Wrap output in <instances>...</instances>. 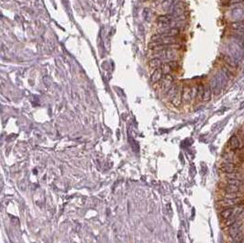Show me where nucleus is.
<instances>
[{"instance_id": "f257e3e1", "label": "nucleus", "mask_w": 244, "mask_h": 243, "mask_svg": "<svg viewBox=\"0 0 244 243\" xmlns=\"http://www.w3.org/2000/svg\"><path fill=\"white\" fill-rule=\"evenodd\" d=\"M230 150H240L244 148V131L239 130L237 134L232 135L229 140Z\"/></svg>"}, {"instance_id": "f03ea898", "label": "nucleus", "mask_w": 244, "mask_h": 243, "mask_svg": "<svg viewBox=\"0 0 244 243\" xmlns=\"http://www.w3.org/2000/svg\"><path fill=\"white\" fill-rule=\"evenodd\" d=\"M218 207H220L221 209L230 207H235V206H243L244 205V198L242 197H237V198H222L220 200H218L217 202Z\"/></svg>"}, {"instance_id": "7ed1b4c3", "label": "nucleus", "mask_w": 244, "mask_h": 243, "mask_svg": "<svg viewBox=\"0 0 244 243\" xmlns=\"http://www.w3.org/2000/svg\"><path fill=\"white\" fill-rule=\"evenodd\" d=\"M219 171L223 173H230V172H243V169L241 165H237L231 163L222 162L219 165Z\"/></svg>"}, {"instance_id": "20e7f679", "label": "nucleus", "mask_w": 244, "mask_h": 243, "mask_svg": "<svg viewBox=\"0 0 244 243\" xmlns=\"http://www.w3.org/2000/svg\"><path fill=\"white\" fill-rule=\"evenodd\" d=\"M244 213V207L243 206H235V207H230V208H225L222 209L220 212V217L224 220L229 218L234 215H240Z\"/></svg>"}, {"instance_id": "39448f33", "label": "nucleus", "mask_w": 244, "mask_h": 243, "mask_svg": "<svg viewBox=\"0 0 244 243\" xmlns=\"http://www.w3.org/2000/svg\"><path fill=\"white\" fill-rule=\"evenodd\" d=\"M243 228H244V219L243 218H240L239 220H238L237 222H235L234 224L230 226V227L228 228V234L230 237V238H233L234 236H236L240 231L244 230Z\"/></svg>"}, {"instance_id": "423d86ee", "label": "nucleus", "mask_w": 244, "mask_h": 243, "mask_svg": "<svg viewBox=\"0 0 244 243\" xmlns=\"http://www.w3.org/2000/svg\"><path fill=\"white\" fill-rule=\"evenodd\" d=\"M219 188L223 191V192H227V193H243V188L236 186V185H232V184H221L219 185Z\"/></svg>"}, {"instance_id": "0eeeda50", "label": "nucleus", "mask_w": 244, "mask_h": 243, "mask_svg": "<svg viewBox=\"0 0 244 243\" xmlns=\"http://www.w3.org/2000/svg\"><path fill=\"white\" fill-rule=\"evenodd\" d=\"M172 19V15H162L159 16L158 18L156 19V23L159 25V28H164L167 29L169 28V24Z\"/></svg>"}, {"instance_id": "6e6552de", "label": "nucleus", "mask_w": 244, "mask_h": 243, "mask_svg": "<svg viewBox=\"0 0 244 243\" xmlns=\"http://www.w3.org/2000/svg\"><path fill=\"white\" fill-rule=\"evenodd\" d=\"M230 20L233 22V21H239L243 19L244 17V10L243 8H234L230 11Z\"/></svg>"}, {"instance_id": "1a4fd4ad", "label": "nucleus", "mask_w": 244, "mask_h": 243, "mask_svg": "<svg viewBox=\"0 0 244 243\" xmlns=\"http://www.w3.org/2000/svg\"><path fill=\"white\" fill-rule=\"evenodd\" d=\"M173 83V77L171 74H166L161 81V87L163 90H168Z\"/></svg>"}, {"instance_id": "9d476101", "label": "nucleus", "mask_w": 244, "mask_h": 243, "mask_svg": "<svg viewBox=\"0 0 244 243\" xmlns=\"http://www.w3.org/2000/svg\"><path fill=\"white\" fill-rule=\"evenodd\" d=\"M182 99H183V87L179 86V89L176 93V95L173 96V98L171 100L172 101V104L174 106V107H180L181 104H182Z\"/></svg>"}, {"instance_id": "9b49d317", "label": "nucleus", "mask_w": 244, "mask_h": 243, "mask_svg": "<svg viewBox=\"0 0 244 243\" xmlns=\"http://www.w3.org/2000/svg\"><path fill=\"white\" fill-rule=\"evenodd\" d=\"M163 70H162V68H158V69H156V70L153 71L151 76V83L153 84H156V83H159L162 81V79L163 78Z\"/></svg>"}, {"instance_id": "f8f14e48", "label": "nucleus", "mask_w": 244, "mask_h": 243, "mask_svg": "<svg viewBox=\"0 0 244 243\" xmlns=\"http://www.w3.org/2000/svg\"><path fill=\"white\" fill-rule=\"evenodd\" d=\"M192 98H193V94H192V87L190 86H185L183 89V100L185 103H189Z\"/></svg>"}, {"instance_id": "ddd939ff", "label": "nucleus", "mask_w": 244, "mask_h": 243, "mask_svg": "<svg viewBox=\"0 0 244 243\" xmlns=\"http://www.w3.org/2000/svg\"><path fill=\"white\" fill-rule=\"evenodd\" d=\"M225 179H236L244 181V172H230V173H224Z\"/></svg>"}, {"instance_id": "4468645a", "label": "nucleus", "mask_w": 244, "mask_h": 243, "mask_svg": "<svg viewBox=\"0 0 244 243\" xmlns=\"http://www.w3.org/2000/svg\"><path fill=\"white\" fill-rule=\"evenodd\" d=\"M240 218H243V213L240 214V215H234L229 218H227L224 220V225H225V227L227 228H229L230 226H231L232 224H234L235 222H237L238 220H239Z\"/></svg>"}, {"instance_id": "2eb2a0df", "label": "nucleus", "mask_w": 244, "mask_h": 243, "mask_svg": "<svg viewBox=\"0 0 244 243\" xmlns=\"http://www.w3.org/2000/svg\"><path fill=\"white\" fill-rule=\"evenodd\" d=\"M162 65H163V62H162V60L160 58H152L149 62L150 68L151 69H154V70H156V69L162 67Z\"/></svg>"}, {"instance_id": "dca6fc26", "label": "nucleus", "mask_w": 244, "mask_h": 243, "mask_svg": "<svg viewBox=\"0 0 244 243\" xmlns=\"http://www.w3.org/2000/svg\"><path fill=\"white\" fill-rule=\"evenodd\" d=\"M179 34H180V29L178 28H170L165 33L162 34V35L165 37H176Z\"/></svg>"}, {"instance_id": "f3484780", "label": "nucleus", "mask_w": 244, "mask_h": 243, "mask_svg": "<svg viewBox=\"0 0 244 243\" xmlns=\"http://www.w3.org/2000/svg\"><path fill=\"white\" fill-rule=\"evenodd\" d=\"M211 97H212L211 86H210V85H206V86H205L204 96H203V101H204V102H208V101H210Z\"/></svg>"}, {"instance_id": "a211bd4d", "label": "nucleus", "mask_w": 244, "mask_h": 243, "mask_svg": "<svg viewBox=\"0 0 244 243\" xmlns=\"http://www.w3.org/2000/svg\"><path fill=\"white\" fill-rule=\"evenodd\" d=\"M184 10H185V8H184L183 4L176 5L175 7H174V8H173L172 17H179V16H182L183 13H184Z\"/></svg>"}, {"instance_id": "6ab92c4d", "label": "nucleus", "mask_w": 244, "mask_h": 243, "mask_svg": "<svg viewBox=\"0 0 244 243\" xmlns=\"http://www.w3.org/2000/svg\"><path fill=\"white\" fill-rule=\"evenodd\" d=\"M230 29L237 31L244 30V22L241 21H233L230 23Z\"/></svg>"}, {"instance_id": "aec40b11", "label": "nucleus", "mask_w": 244, "mask_h": 243, "mask_svg": "<svg viewBox=\"0 0 244 243\" xmlns=\"http://www.w3.org/2000/svg\"><path fill=\"white\" fill-rule=\"evenodd\" d=\"M224 183L229 184H232V185H236L241 188H244V181H240V180H236V179H225Z\"/></svg>"}, {"instance_id": "412c9836", "label": "nucleus", "mask_w": 244, "mask_h": 243, "mask_svg": "<svg viewBox=\"0 0 244 243\" xmlns=\"http://www.w3.org/2000/svg\"><path fill=\"white\" fill-rule=\"evenodd\" d=\"M220 195H221V197H222V198H237V197H242V196H244V194H243V193H236V194H233V193L223 192V193H221Z\"/></svg>"}, {"instance_id": "4be33fe9", "label": "nucleus", "mask_w": 244, "mask_h": 243, "mask_svg": "<svg viewBox=\"0 0 244 243\" xmlns=\"http://www.w3.org/2000/svg\"><path fill=\"white\" fill-rule=\"evenodd\" d=\"M160 7L164 11L169 10L172 7V0H163Z\"/></svg>"}, {"instance_id": "5701e85b", "label": "nucleus", "mask_w": 244, "mask_h": 243, "mask_svg": "<svg viewBox=\"0 0 244 243\" xmlns=\"http://www.w3.org/2000/svg\"><path fill=\"white\" fill-rule=\"evenodd\" d=\"M204 92H205V85L202 84H199L197 86V98L200 101H203V96H204Z\"/></svg>"}, {"instance_id": "b1692460", "label": "nucleus", "mask_w": 244, "mask_h": 243, "mask_svg": "<svg viewBox=\"0 0 244 243\" xmlns=\"http://www.w3.org/2000/svg\"><path fill=\"white\" fill-rule=\"evenodd\" d=\"M162 70H163V74L164 75H166V74H171V72L172 71V67L170 66V64L169 63H163V65H162Z\"/></svg>"}, {"instance_id": "393cba45", "label": "nucleus", "mask_w": 244, "mask_h": 243, "mask_svg": "<svg viewBox=\"0 0 244 243\" xmlns=\"http://www.w3.org/2000/svg\"><path fill=\"white\" fill-rule=\"evenodd\" d=\"M224 60L226 61V64L228 65V66H230V67H231V68H234V67H236V62H235V61L233 60V58H231V57H230V56H224Z\"/></svg>"}, {"instance_id": "a878e982", "label": "nucleus", "mask_w": 244, "mask_h": 243, "mask_svg": "<svg viewBox=\"0 0 244 243\" xmlns=\"http://www.w3.org/2000/svg\"><path fill=\"white\" fill-rule=\"evenodd\" d=\"M143 14H144V19L147 20V21H150L151 20V17H152V14L151 12V10L149 8H146L144 9L143 11Z\"/></svg>"}, {"instance_id": "bb28decb", "label": "nucleus", "mask_w": 244, "mask_h": 243, "mask_svg": "<svg viewBox=\"0 0 244 243\" xmlns=\"http://www.w3.org/2000/svg\"><path fill=\"white\" fill-rule=\"evenodd\" d=\"M169 64H170V66L172 67V71L174 70H177V69L179 68V63L176 62V61H170L169 62H168Z\"/></svg>"}, {"instance_id": "cd10ccee", "label": "nucleus", "mask_w": 244, "mask_h": 243, "mask_svg": "<svg viewBox=\"0 0 244 243\" xmlns=\"http://www.w3.org/2000/svg\"><path fill=\"white\" fill-rule=\"evenodd\" d=\"M243 2H244V0H230L229 4L230 5H237V4H240Z\"/></svg>"}, {"instance_id": "c85d7f7f", "label": "nucleus", "mask_w": 244, "mask_h": 243, "mask_svg": "<svg viewBox=\"0 0 244 243\" xmlns=\"http://www.w3.org/2000/svg\"><path fill=\"white\" fill-rule=\"evenodd\" d=\"M243 131H244V130H243Z\"/></svg>"}]
</instances>
